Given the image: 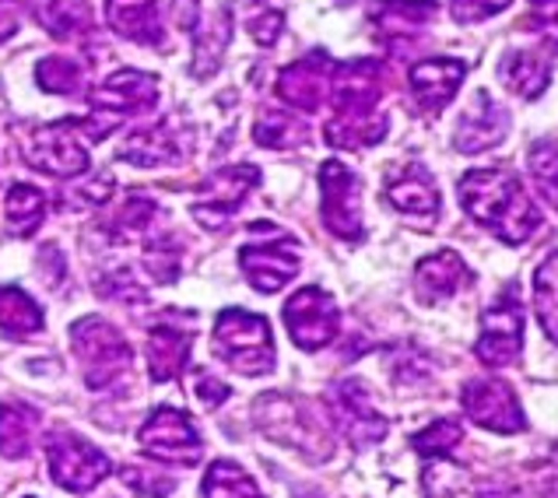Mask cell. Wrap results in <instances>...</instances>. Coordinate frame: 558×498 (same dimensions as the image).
<instances>
[{
  "mask_svg": "<svg viewBox=\"0 0 558 498\" xmlns=\"http://www.w3.org/2000/svg\"><path fill=\"white\" fill-rule=\"evenodd\" d=\"M330 82H333V60L324 50H313L310 57H302V60L292 63V68L281 71L275 92H278V99L284 106L316 112L327 102Z\"/></svg>",
  "mask_w": 558,
  "mask_h": 498,
  "instance_id": "17",
  "label": "cell"
},
{
  "mask_svg": "<svg viewBox=\"0 0 558 498\" xmlns=\"http://www.w3.org/2000/svg\"><path fill=\"white\" fill-rule=\"evenodd\" d=\"M460 404H464V414L474 425L496 432V436H517V432L527 428L517 393L502 379H471L460 393Z\"/></svg>",
  "mask_w": 558,
  "mask_h": 498,
  "instance_id": "14",
  "label": "cell"
},
{
  "mask_svg": "<svg viewBox=\"0 0 558 498\" xmlns=\"http://www.w3.org/2000/svg\"><path fill=\"white\" fill-rule=\"evenodd\" d=\"M95 292H99L102 299L131 302V305L148 302V292L137 284V278L131 275V270H113V275H106V281H95Z\"/></svg>",
  "mask_w": 558,
  "mask_h": 498,
  "instance_id": "40",
  "label": "cell"
},
{
  "mask_svg": "<svg viewBox=\"0 0 558 498\" xmlns=\"http://www.w3.org/2000/svg\"><path fill=\"white\" fill-rule=\"evenodd\" d=\"M471 281L468 264L453 250H439L414 267V292L422 302H446Z\"/></svg>",
  "mask_w": 558,
  "mask_h": 498,
  "instance_id": "21",
  "label": "cell"
},
{
  "mask_svg": "<svg viewBox=\"0 0 558 498\" xmlns=\"http://www.w3.org/2000/svg\"><path fill=\"white\" fill-rule=\"evenodd\" d=\"M137 442L148 457L172 463V467H190V463H197L204 453L201 432L177 408H155L148 422L141 425Z\"/></svg>",
  "mask_w": 558,
  "mask_h": 498,
  "instance_id": "12",
  "label": "cell"
},
{
  "mask_svg": "<svg viewBox=\"0 0 558 498\" xmlns=\"http://www.w3.org/2000/svg\"><path fill=\"white\" fill-rule=\"evenodd\" d=\"M172 22L186 32H194L201 25V4L197 0H172Z\"/></svg>",
  "mask_w": 558,
  "mask_h": 498,
  "instance_id": "45",
  "label": "cell"
},
{
  "mask_svg": "<svg viewBox=\"0 0 558 498\" xmlns=\"http://www.w3.org/2000/svg\"><path fill=\"white\" fill-rule=\"evenodd\" d=\"M253 141H257L260 148H275V151L299 148V144L306 141V123L281 106L264 109L257 117V123H253Z\"/></svg>",
  "mask_w": 558,
  "mask_h": 498,
  "instance_id": "28",
  "label": "cell"
},
{
  "mask_svg": "<svg viewBox=\"0 0 558 498\" xmlns=\"http://www.w3.org/2000/svg\"><path fill=\"white\" fill-rule=\"evenodd\" d=\"M468 63L453 60V57H428L422 63H414L408 82L414 92V102H418L425 112H436L442 106L453 102V95L464 85Z\"/></svg>",
  "mask_w": 558,
  "mask_h": 498,
  "instance_id": "19",
  "label": "cell"
},
{
  "mask_svg": "<svg viewBox=\"0 0 558 498\" xmlns=\"http://www.w3.org/2000/svg\"><path fill=\"white\" fill-rule=\"evenodd\" d=\"M215 355L243 376H267L275 368V337L270 324L239 305L221 309L215 319Z\"/></svg>",
  "mask_w": 558,
  "mask_h": 498,
  "instance_id": "5",
  "label": "cell"
},
{
  "mask_svg": "<svg viewBox=\"0 0 558 498\" xmlns=\"http://www.w3.org/2000/svg\"><path fill=\"white\" fill-rule=\"evenodd\" d=\"M19 8L22 0H0V42L19 32Z\"/></svg>",
  "mask_w": 558,
  "mask_h": 498,
  "instance_id": "46",
  "label": "cell"
},
{
  "mask_svg": "<svg viewBox=\"0 0 558 498\" xmlns=\"http://www.w3.org/2000/svg\"><path fill=\"white\" fill-rule=\"evenodd\" d=\"M194 393L204 400V408H218V404H226L232 390H229L221 379H215L211 373H197V379H194Z\"/></svg>",
  "mask_w": 558,
  "mask_h": 498,
  "instance_id": "44",
  "label": "cell"
},
{
  "mask_svg": "<svg viewBox=\"0 0 558 498\" xmlns=\"http://www.w3.org/2000/svg\"><path fill=\"white\" fill-rule=\"evenodd\" d=\"M39 425H43L39 411L19 404V400H4V404H0V457H11V460L25 457L32 442H36Z\"/></svg>",
  "mask_w": 558,
  "mask_h": 498,
  "instance_id": "27",
  "label": "cell"
},
{
  "mask_svg": "<svg viewBox=\"0 0 558 498\" xmlns=\"http://www.w3.org/2000/svg\"><path fill=\"white\" fill-rule=\"evenodd\" d=\"M260 183V172L253 166H226L218 169L207 186L201 190V197L190 204V215L197 218L204 229H221L239 207H243L246 194Z\"/></svg>",
  "mask_w": 558,
  "mask_h": 498,
  "instance_id": "15",
  "label": "cell"
},
{
  "mask_svg": "<svg viewBox=\"0 0 558 498\" xmlns=\"http://www.w3.org/2000/svg\"><path fill=\"white\" fill-rule=\"evenodd\" d=\"M281 319H284V327H289L295 348L320 351L338 337L341 313L324 288L313 284V288H302V292H295L289 302H284Z\"/></svg>",
  "mask_w": 558,
  "mask_h": 498,
  "instance_id": "13",
  "label": "cell"
},
{
  "mask_svg": "<svg viewBox=\"0 0 558 498\" xmlns=\"http://www.w3.org/2000/svg\"><path fill=\"white\" fill-rule=\"evenodd\" d=\"M204 498H267L239 463L215 460L204 474Z\"/></svg>",
  "mask_w": 558,
  "mask_h": 498,
  "instance_id": "31",
  "label": "cell"
},
{
  "mask_svg": "<svg viewBox=\"0 0 558 498\" xmlns=\"http://www.w3.org/2000/svg\"><path fill=\"white\" fill-rule=\"evenodd\" d=\"M36 77H39V85L46 92H53V95H74V92H82L85 85V71H82V63H77L74 57H43L39 60V68H36Z\"/></svg>",
  "mask_w": 558,
  "mask_h": 498,
  "instance_id": "35",
  "label": "cell"
},
{
  "mask_svg": "<svg viewBox=\"0 0 558 498\" xmlns=\"http://www.w3.org/2000/svg\"><path fill=\"white\" fill-rule=\"evenodd\" d=\"M531 28L558 53V0H531Z\"/></svg>",
  "mask_w": 558,
  "mask_h": 498,
  "instance_id": "41",
  "label": "cell"
},
{
  "mask_svg": "<svg viewBox=\"0 0 558 498\" xmlns=\"http://www.w3.org/2000/svg\"><path fill=\"white\" fill-rule=\"evenodd\" d=\"M534 309L545 333L558 344V250L541 260L534 275Z\"/></svg>",
  "mask_w": 558,
  "mask_h": 498,
  "instance_id": "32",
  "label": "cell"
},
{
  "mask_svg": "<svg viewBox=\"0 0 558 498\" xmlns=\"http://www.w3.org/2000/svg\"><path fill=\"white\" fill-rule=\"evenodd\" d=\"M482 498H506V495H482Z\"/></svg>",
  "mask_w": 558,
  "mask_h": 498,
  "instance_id": "47",
  "label": "cell"
},
{
  "mask_svg": "<svg viewBox=\"0 0 558 498\" xmlns=\"http://www.w3.org/2000/svg\"><path fill=\"white\" fill-rule=\"evenodd\" d=\"M180 155H183V134L172 131V123L145 126V131H134L120 144V158H126V162L141 169L177 162Z\"/></svg>",
  "mask_w": 558,
  "mask_h": 498,
  "instance_id": "25",
  "label": "cell"
},
{
  "mask_svg": "<svg viewBox=\"0 0 558 498\" xmlns=\"http://www.w3.org/2000/svg\"><path fill=\"white\" fill-rule=\"evenodd\" d=\"M425 498H474L468 474L457 467H428L425 471Z\"/></svg>",
  "mask_w": 558,
  "mask_h": 498,
  "instance_id": "39",
  "label": "cell"
},
{
  "mask_svg": "<svg viewBox=\"0 0 558 498\" xmlns=\"http://www.w3.org/2000/svg\"><path fill=\"white\" fill-rule=\"evenodd\" d=\"M460 439H464V428H460V422H453V417H439V422H433L425 432H418L411 442H414V449H418L422 457L442 460L460 446Z\"/></svg>",
  "mask_w": 558,
  "mask_h": 498,
  "instance_id": "37",
  "label": "cell"
},
{
  "mask_svg": "<svg viewBox=\"0 0 558 498\" xmlns=\"http://www.w3.org/2000/svg\"><path fill=\"white\" fill-rule=\"evenodd\" d=\"M190 348H194V330L190 327H172L169 319L155 324L148 330V373L155 382H172L190 359Z\"/></svg>",
  "mask_w": 558,
  "mask_h": 498,
  "instance_id": "22",
  "label": "cell"
},
{
  "mask_svg": "<svg viewBox=\"0 0 558 498\" xmlns=\"http://www.w3.org/2000/svg\"><path fill=\"white\" fill-rule=\"evenodd\" d=\"M22 158L36 172L53 175V180H71V175L88 172V137L82 134V120H57L50 126H36L22 144Z\"/></svg>",
  "mask_w": 558,
  "mask_h": 498,
  "instance_id": "8",
  "label": "cell"
},
{
  "mask_svg": "<svg viewBox=\"0 0 558 498\" xmlns=\"http://www.w3.org/2000/svg\"><path fill=\"white\" fill-rule=\"evenodd\" d=\"M43 25L53 32L57 39H71L82 28H88V8L85 0H46Z\"/></svg>",
  "mask_w": 558,
  "mask_h": 498,
  "instance_id": "36",
  "label": "cell"
},
{
  "mask_svg": "<svg viewBox=\"0 0 558 498\" xmlns=\"http://www.w3.org/2000/svg\"><path fill=\"white\" fill-rule=\"evenodd\" d=\"M436 11V0H387L373 11V22L390 46H404L433 22Z\"/></svg>",
  "mask_w": 558,
  "mask_h": 498,
  "instance_id": "24",
  "label": "cell"
},
{
  "mask_svg": "<svg viewBox=\"0 0 558 498\" xmlns=\"http://www.w3.org/2000/svg\"><path fill=\"white\" fill-rule=\"evenodd\" d=\"M106 25L141 46H162L166 39L158 0H106Z\"/></svg>",
  "mask_w": 558,
  "mask_h": 498,
  "instance_id": "23",
  "label": "cell"
},
{
  "mask_svg": "<svg viewBox=\"0 0 558 498\" xmlns=\"http://www.w3.org/2000/svg\"><path fill=\"white\" fill-rule=\"evenodd\" d=\"M330 120H327V144L333 148H373L387 137V112L379 109L383 99V68L379 60H348L333 68L330 82Z\"/></svg>",
  "mask_w": 558,
  "mask_h": 498,
  "instance_id": "1",
  "label": "cell"
},
{
  "mask_svg": "<svg viewBox=\"0 0 558 498\" xmlns=\"http://www.w3.org/2000/svg\"><path fill=\"white\" fill-rule=\"evenodd\" d=\"M239 264L257 292L275 295L299 275V243L275 221H253L246 246L239 250Z\"/></svg>",
  "mask_w": 558,
  "mask_h": 498,
  "instance_id": "6",
  "label": "cell"
},
{
  "mask_svg": "<svg viewBox=\"0 0 558 498\" xmlns=\"http://www.w3.org/2000/svg\"><path fill=\"white\" fill-rule=\"evenodd\" d=\"M246 28H250V36L257 39L260 46H270L278 39V32H281V11L275 8H264L257 14H250L246 19Z\"/></svg>",
  "mask_w": 558,
  "mask_h": 498,
  "instance_id": "43",
  "label": "cell"
},
{
  "mask_svg": "<svg viewBox=\"0 0 558 498\" xmlns=\"http://www.w3.org/2000/svg\"><path fill=\"white\" fill-rule=\"evenodd\" d=\"M74 355L82 359V376L88 390H113L134 373V348L131 341L109 327L102 316H85L71 330Z\"/></svg>",
  "mask_w": 558,
  "mask_h": 498,
  "instance_id": "3",
  "label": "cell"
},
{
  "mask_svg": "<svg viewBox=\"0 0 558 498\" xmlns=\"http://www.w3.org/2000/svg\"><path fill=\"white\" fill-rule=\"evenodd\" d=\"M253 422H257V428L267 439L295 449V453H302L306 460L330 457V442L324 436V428L316 425V417L306 414V408L289 393H264L257 404H253Z\"/></svg>",
  "mask_w": 558,
  "mask_h": 498,
  "instance_id": "7",
  "label": "cell"
},
{
  "mask_svg": "<svg viewBox=\"0 0 558 498\" xmlns=\"http://www.w3.org/2000/svg\"><path fill=\"white\" fill-rule=\"evenodd\" d=\"M527 169L541 197L558 211V141H534L527 151Z\"/></svg>",
  "mask_w": 558,
  "mask_h": 498,
  "instance_id": "34",
  "label": "cell"
},
{
  "mask_svg": "<svg viewBox=\"0 0 558 498\" xmlns=\"http://www.w3.org/2000/svg\"><path fill=\"white\" fill-rule=\"evenodd\" d=\"M0 330L8 337H32L43 330V309L39 302H32L22 288L4 284L0 288Z\"/></svg>",
  "mask_w": 558,
  "mask_h": 498,
  "instance_id": "30",
  "label": "cell"
},
{
  "mask_svg": "<svg viewBox=\"0 0 558 498\" xmlns=\"http://www.w3.org/2000/svg\"><path fill=\"white\" fill-rule=\"evenodd\" d=\"M509 4H513V0H450V11L460 25H477L485 19H496Z\"/></svg>",
  "mask_w": 558,
  "mask_h": 498,
  "instance_id": "42",
  "label": "cell"
},
{
  "mask_svg": "<svg viewBox=\"0 0 558 498\" xmlns=\"http://www.w3.org/2000/svg\"><path fill=\"white\" fill-rule=\"evenodd\" d=\"M509 123H513V117H509V109H506V106H499L485 88H482V92H474L471 106H468L464 112H460L457 131H453L457 151L477 155V151L496 148V144H502V137H506V131H509Z\"/></svg>",
  "mask_w": 558,
  "mask_h": 498,
  "instance_id": "18",
  "label": "cell"
},
{
  "mask_svg": "<svg viewBox=\"0 0 558 498\" xmlns=\"http://www.w3.org/2000/svg\"><path fill=\"white\" fill-rule=\"evenodd\" d=\"M523 351V305L517 295V284H506L482 313V337L474 344V355L482 365L502 368L517 362Z\"/></svg>",
  "mask_w": 558,
  "mask_h": 498,
  "instance_id": "9",
  "label": "cell"
},
{
  "mask_svg": "<svg viewBox=\"0 0 558 498\" xmlns=\"http://www.w3.org/2000/svg\"><path fill=\"white\" fill-rule=\"evenodd\" d=\"M457 190L464 211L496 239H502L506 246L527 243L541 224L537 204L523 190L520 175L509 169H471Z\"/></svg>",
  "mask_w": 558,
  "mask_h": 498,
  "instance_id": "2",
  "label": "cell"
},
{
  "mask_svg": "<svg viewBox=\"0 0 558 498\" xmlns=\"http://www.w3.org/2000/svg\"><path fill=\"white\" fill-rule=\"evenodd\" d=\"M320 215L327 229L344 239V243H359L365 235L362 229V183L359 175L338 158L320 166Z\"/></svg>",
  "mask_w": 558,
  "mask_h": 498,
  "instance_id": "10",
  "label": "cell"
},
{
  "mask_svg": "<svg viewBox=\"0 0 558 498\" xmlns=\"http://www.w3.org/2000/svg\"><path fill=\"white\" fill-rule=\"evenodd\" d=\"M499 77L509 92H517L520 99H537L548 88L551 77V60L541 57L537 50H509L499 63Z\"/></svg>",
  "mask_w": 558,
  "mask_h": 498,
  "instance_id": "26",
  "label": "cell"
},
{
  "mask_svg": "<svg viewBox=\"0 0 558 498\" xmlns=\"http://www.w3.org/2000/svg\"><path fill=\"white\" fill-rule=\"evenodd\" d=\"M229 32H232V22L226 8L218 11V19H211V25L194 28V74L197 77L211 74L218 68V57L229 46Z\"/></svg>",
  "mask_w": 558,
  "mask_h": 498,
  "instance_id": "33",
  "label": "cell"
},
{
  "mask_svg": "<svg viewBox=\"0 0 558 498\" xmlns=\"http://www.w3.org/2000/svg\"><path fill=\"white\" fill-rule=\"evenodd\" d=\"M387 201L401 215H418V218H436L439 215V190L433 172L422 162H408L387 180Z\"/></svg>",
  "mask_w": 558,
  "mask_h": 498,
  "instance_id": "20",
  "label": "cell"
},
{
  "mask_svg": "<svg viewBox=\"0 0 558 498\" xmlns=\"http://www.w3.org/2000/svg\"><path fill=\"white\" fill-rule=\"evenodd\" d=\"M327 404L333 425L341 428V436L352 446H373L387 436V417L369 404V393L362 390V382L344 379L338 387H330Z\"/></svg>",
  "mask_w": 558,
  "mask_h": 498,
  "instance_id": "16",
  "label": "cell"
},
{
  "mask_svg": "<svg viewBox=\"0 0 558 498\" xmlns=\"http://www.w3.org/2000/svg\"><path fill=\"white\" fill-rule=\"evenodd\" d=\"M92 112L82 120V134L88 141H106L123 120L148 112L158 102V77L145 71H120L88 95Z\"/></svg>",
  "mask_w": 558,
  "mask_h": 498,
  "instance_id": "4",
  "label": "cell"
},
{
  "mask_svg": "<svg viewBox=\"0 0 558 498\" xmlns=\"http://www.w3.org/2000/svg\"><path fill=\"white\" fill-rule=\"evenodd\" d=\"M4 215H8L11 235L28 239L43 224V218H46V194H43L39 186H32V183H14L8 190Z\"/></svg>",
  "mask_w": 558,
  "mask_h": 498,
  "instance_id": "29",
  "label": "cell"
},
{
  "mask_svg": "<svg viewBox=\"0 0 558 498\" xmlns=\"http://www.w3.org/2000/svg\"><path fill=\"white\" fill-rule=\"evenodd\" d=\"M120 477H123V485L141 498H166V495H172V488H177V481H172L169 474L141 467V463H126V467L120 471Z\"/></svg>",
  "mask_w": 558,
  "mask_h": 498,
  "instance_id": "38",
  "label": "cell"
},
{
  "mask_svg": "<svg viewBox=\"0 0 558 498\" xmlns=\"http://www.w3.org/2000/svg\"><path fill=\"white\" fill-rule=\"evenodd\" d=\"M46 463H50V477L71 495H88L109 474V457L102 449L82 436H71V432H60L50 439Z\"/></svg>",
  "mask_w": 558,
  "mask_h": 498,
  "instance_id": "11",
  "label": "cell"
}]
</instances>
